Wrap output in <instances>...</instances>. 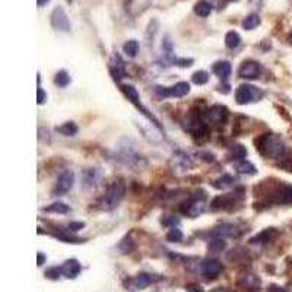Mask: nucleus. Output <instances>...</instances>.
Instances as JSON below:
<instances>
[{
    "mask_svg": "<svg viewBox=\"0 0 292 292\" xmlns=\"http://www.w3.org/2000/svg\"><path fill=\"white\" fill-rule=\"evenodd\" d=\"M256 148L260 151L261 155L273 158V159H280L286 154V146L282 142L280 137L275 135H264L256 140Z\"/></svg>",
    "mask_w": 292,
    "mask_h": 292,
    "instance_id": "1",
    "label": "nucleus"
},
{
    "mask_svg": "<svg viewBox=\"0 0 292 292\" xmlns=\"http://www.w3.org/2000/svg\"><path fill=\"white\" fill-rule=\"evenodd\" d=\"M123 197H124V187L120 183H113L108 187V190H107V193H105V196L103 199V203H101L103 206L101 207L104 210H107V212L114 210L120 205Z\"/></svg>",
    "mask_w": 292,
    "mask_h": 292,
    "instance_id": "2",
    "label": "nucleus"
},
{
    "mask_svg": "<svg viewBox=\"0 0 292 292\" xmlns=\"http://www.w3.org/2000/svg\"><path fill=\"white\" fill-rule=\"evenodd\" d=\"M206 209V194L203 191H197L194 196H191L184 206L181 207L183 213H186L190 218H197L200 216Z\"/></svg>",
    "mask_w": 292,
    "mask_h": 292,
    "instance_id": "3",
    "label": "nucleus"
},
{
    "mask_svg": "<svg viewBox=\"0 0 292 292\" xmlns=\"http://www.w3.org/2000/svg\"><path fill=\"white\" fill-rule=\"evenodd\" d=\"M263 97V92L260 89H257L253 85H240L235 91V100L240 105H245V104H251V103H257L260 101Z\"/></svg>",
    "mask_w": 292,
    "mask_h": 292,
    "instance_id": "4",
    "label": "nucleus"
},
{
    "mask_svg": "<svg viewBox=\"0 0 292 292\" xmlns=\"http://www.w3.org/2000/svg\"><path fill=\"white\" fill-rule=\"evenodd\" d=\"M158 279H159V277H158L156 275H152V273H139V275L130 277V279L126 282V288H127L129 291H133V292L142 291V289L148 288L151 283L156 282Z\"/></svg>",
    "mask_w": 292,
    "mask_h": 292,
    "instance_id": "5",
    "label": "nucleus"
},
{
    "mask_svg": "<svg viewBox=\"0 0 292 292\" xmlns=\"http://www.w3.org/2000/svg\"><path fill=\"white\" fill-rule=\"evenodd\" d=\"M73 184H75V174H73V171L72 170H65L57 177V181H56L53 193L57 194V196H63V194H66L73 187Z\"/></svg>",
    "mask_w": 292,
    "mask_h": 292,
    "instance_id": "6",
    "label": "nucleus"
},
{
    "mask_svg": "<svg viewBox=\"0 0 292 292\" xmlns=\"http://www.w3.org/2000/svg\"><path fill=\"white\" fill-rule=\"evenodd\" d=\"M269 202L275 205H292V186H280L270 196Z\"/></svg>",
    "mask_w": 292,
    "mask_h": 292,
    "instance_id": "7",
    "label": "nucleus"
},
{
    "mask_svg": "<svg viewBox=\"0 0 292 292\" xmlns=\"http://www.w3.org/2000/svg\"><path fill=\"white\" fill-rule=\"evenodd\" d=\"M52 25L56 31L60 33H69L70 31V22L66 15V12L62 8H56L52 14Z\"/></svg>",
    "mask_w": 292,
    "mask_h": 292,
    "instance_id": "8",
    "label": "nucleus"
},
{
    "mask_svg": "<svg viewBox=\"0 0 292 292\" xmlns=\"http://www.w3.org/2000/svg\"><path fill=\"white\" fill-rule=\"evenodd\" d=\"M228 117V110L223 105H213L205 113V120L206 123L212 124H222Z\"/></svg>",
    "mask_w": 292,
    "mask_h": 292,
    "instance_id": "9",
    "label": "nucleus"
},
{
    "mask_svg": "<svg viewBox=\"0 0 292 292\" xmlns=\"http://www.w3.org/2000/svg\"><path fill=\"white\" fill-rule=\"evenodd\" d=\"M260 65L257 62H253V60H247L241 65L240 70H238V75L240 78L242 79H248V81H253V79H257L258 75H260Z\"/></svg>",
    "mask_w": 292,
    "mask_h": 292,
    "instance_id": "10",
    "label": "nucleus"
},
{
    "mask_svg": "<svg viewBox=\"0 0 292 292\" xmlns=\"http://www.w3.org/2000/svg\"><path fill=\"white\" fill-rule=\"evenodd\" d=\"M121 92L126 95V98L132 103V104H135L139 110H142V113L145 114V116H148L149 119H152L155 123H156V126H158V121L151 116V114H148V111H146V108L140 104V101H139V94H137V91H136V88L135 86H132V85H121Z\"/></svg>",
    "mask_w": 292,
    "mask_h": 292,
    "instance_id": "11",
    "label": "nucleus"
},
{
    "mask_svg": "<svg viewBox=\"0 0 292 292\" xmlns=\"http://www.w3.org/2000/svg\"><path fill=\"white\" fill-rule=\"evenodd\" d=\"M222 269H223V266L218 260H205L200 264V272L206 277H216L222 272Z\"/></svg>",
    "mask_w": 292,
    "mask_h": 292,
    "instance_id": "12",
    "label": "nucleus"
},
{
    "mask_svg": "<svg viewBox=\"0 0 292 292\" xmlns=\"http://www.w3.org/2000/svg\"><path fill=\"white\" fill-rule=\"evenodd\" d=\"M213 235L221 237V238H226V237H237L240 235V228L234 223H221L218 226H215V229L212 231Z\"/></svg>",
    "mask_w": 292,
    "mask_h": 292,
    "instance_id": "13",
    "label": "nucleus"
},
{
    "mask_svg": "<svg viewBox=\"0 0 292 292\" xmlns=\"http://www.w3.org/2000/svg\"><path fill=\"white\" fill-rule=\"evenodd\" d=\"M81 263L76 260V258H70V260H66L65 264L62 266V272L63 275L68 277V279H75L79 273H81Z\"/></svg>",
    "mask_w": 292,
    "mask_h": 292,
    "instance_id": "14",
    "label": "nucleus"
},
{
    "mask_svg": "<svg viewBox=\"0 0 292 292\" xmlns=\"http://www.w3.org/2000/svg\"><path fill=\"white\" fill-rule=\"evenodd\" d=\"M235 203V199L231 196H218L210 203V210H225L232 207Z\"/></svg>",
    "mask_w": 292,
    "mask_h": 292,
    "instance_id": "15",
    "label": "nucleus"
},
{
    "mask_svg": "<svg viewBox=\"0 0 292 292\" xmlns=\"http://www.w3.org/2000/svg\"><path fill=\"white\" fill-rule=\"evenodd\" d=\"M212 70H213V73H215L218 78H221L222 81H226V79L229 78V75H231L232 68H231V63H229V62L222 60V62H216V63L213 65Z\"/></svg>",
    "mask_w": 292,
    "mask_h": 292,
    "instance_id": "16",
    "label": "nucleus"
},
{
    "mask_svg": "<svg viewBox=\"0 0 292 292\" xmlns=\"http://www.w3.org/2000/svg\"><path fill=\"white\" fill-rule=\"evenodd\" d=\"M277 235V231L275 228H266L264 231L258 232L257 235H254L251 238V244H267L269 241H272L275 237Z\"/></svg>",
    "mask_w": 292,
    "mask_h": 292,
    "instance_id": "17",
    "label": "nucleus"
},
{
    "mask_svg": "<svg viewBox=\"0 0 292 292\" xmlns=\"http://www.w3.org/2000/svg\"><path fill=\"white\" fill-rule=\"evenodd\" d=\"M189 92H190L189 82H178V84L172 85L171 88H168V97H174V98H183Z\"/></svg>",
    "mask_w": 292,
    "mask_h": 292,
    "instance_id": "18",
    "label": "nucleus"
},
{
    "mask_svg": "<svg viewBox=\"0 0 292 292\" xmlns=\"http://www.w3.org/2000/svg\"><path fill=\"white\" fill-rule=\"evenodd\" d=\"M111 73L114 76L116 81H120L124 78L126 72H124V63L119 56H114V60L111 62Z\"/></svg>",
    "mask_w": 292,
    "mask_h": 292,
    "instance_id": "19",
    "label": "nucleus"
},
{
    "mask_svg": "<svg viewBox=\"0 0 292 292\" xmlns=\"http://www.w3.org/2000/svg\"><path fill=\"white\" fill-rule=\"evenodd\" d=\"M228 156H229V159L234 161V162L242 161V159H245V156H247V149H245V146L237 143V145H234V146L229 149Z\"/></svg>",
    "mask_w": 292,
    "mask_h": 292,
    "instance_id": "20",
    "label": "nucleus"
},
{
    "mask_svg": "<svg viewBox=\"0 0 292 292\" xmlns=\"http://www.w3.org/2000/svg\"><path fill=\"white\" fill-rule=\"evenodd\" d=\"M234 183H235V178L232 175H229V174H225V175L216 178L215 181H212V186L215 189H218V190H226V189L232 187Z\"/></svg>",
    "mask_w": 292,
    "mask_h": 292,
    "instance_id": "21",
    "label": "nucleus"
},
{
    "mask_svg": "<svg viewBox=\"0 0 292 292\" xmlns=\"http://www.w3.org/2000/svg\"><path fill=\"white\" fill-rule=\"evenodd\" d=\"M234 167H235L237 172H240V174L253 175V174H256V172H257V168H256V167H254V165H253L250 161H245V159L235 162V164H234Z\"/></svg>",
    "mask_w": 292,
    "mask_h": 292,
    "instance_id": "22",
    "label": "nucleus"
},
{
    "mask_svg": "<svg viewBox=\"0 0 292 292\" xmlns=\"http://www.w3.org/2000/svg\"><path fill=\"white\" fill-rule=\"evenodd\" d=\"M44 212H49V213H57V215H65V213H69V206L63 202H54L52 203L50 206H46L43 207Z\"/></svg>",
    "mask_w": 292,
    "mask_h": 292,
    "instance_id": "23",
    "label": "nucleus"
},
{
    "mask_svg": "<svg viewBox=\"0 0 292 292\" xmlns=\"http://www.w3.org/2000/svg\"><path fill=\"white\" fill-rule=\"evenodd\" d=\"M244 288H248V289H258L260 288V279L253 275V273H247L242 276L241 282H240Z\"/></svg>",
    "mask_w": 292,
    "mask_h": 292,
    "instance_id": "24",
    "label": "nucleus"
},
{
    "mask_svg": "<svg viewBox=\"0 0 292 292\" xmlns=\"http://www.w3.org/2000/svg\"><path fill=\"white\" fill-rule=\"evenodd\" d=\"M189 130L191 132L193 136H202L206 133V124L203 120H199V119H193L190 121V126H189Z\"/></svg>",
    "mask_w": 292,
    "mask_h": 292,
    "instance_id": "25",
    "label": "nucleus"
},
{
    "mask_svg": "<svg viewBox=\"0 0 292 292\" xmlns=\"http://www.w3.org/2000/svg\"><path fill=\"white\" fill-rule=\"evenodd\" d=\"M123 52H124V54H126L127 57H130V59L136 57L137 53H139V43H137L136 40H129V41H126L124 46H123Z\"/></svg>",
    "mask_w": 292,
    "mask_h": 292,
    "instance_id": "26",
    "label": "nucleus"
},
{
    "mask_svg": "<svg viewBox=\"0 0 292 292\" xmlns=\"http://www.w3.org/2000/svg\"><path fill=\"white\" fill-rule=\"evenodd\" d=\"M240 44H241V37H240L238 33H235V31H229V33L225 35V46H226L228 49L234 50V49H237Z\"/></svg>",
    "mask_w": 292,
    "mask_h": 292,
    "instance_id": "27",
    "label": "nucleus"
},
{
    "mask_svg": "<svg viewBox=\"0 0 292 292\" xmlns=\"http://www.w3.org/2000/svg\"><path fill=\"white\" fill-rule=\"evenodd\" d=\"M98 180H100V172H98L97 170L91 168V170H88V171L85 172V186H86L88 189L95 187V186L98 184Z\"/></svg>",
    "mask_w": 292,
    "mask_h": 292,
    "instance_id": "28",
    "label": "nucleus"
},
{
    "mask_svg": "<svg viewBox=\"0 0 292 292\" xmlns=\"http://www.w3.org/2000/svg\"><path fill=\"white\" fill-rule=\"evenodd\" d=\"M212 9H213L212 5H210L209 2H205V0H202V2L196 3V6H194V12H196V15H199V17H202V18L209 17L210 12H212Z\"/></svg>",
    "mask_w": 292,
    "mask_h": 292,
    "instance_id": "29",
    "label": "nucleus"
},
{
    "mask_svg": "<svg viewBox=\"0 0 292 292\" xmlns=\"http://www.w3.org/2000/svg\"><path fill=\"white\" fill-rule=\"evenodd\" d=\"M56 132L63 136H73L78 133V126L72 121H68V123L62 124L60 127H56Z\"/></svg>",
    "mask_w": 292,
    "mask_h": 292,
    "instance_id": "30",
    "label": "nucleus"
},
{
    "mask_svg": "<svg viewBox=\"0 0 292 292\" xmlns=\"http://www.w3.org/2000/svg\"><path fill=\"white\" fill-rule=\"evenodd\" d=\"M258 25H260V18L256 14H251V15L245 17L244 21H242V28L247 30V31H251V30H254Z\"/></svg>",
    "mask_w": 292,
    "mask_h": 292,
    "instance_id": "31",
    "label": "nucleus"
},
{
    "mask_svg": "<svg viewBox=\"0 0 292 292\" xmlns=\"http://www.w3.org/2000/svg\"><path fill=\"white\" fill-rule=\"evenodd\" d=\"M225 248H226V241L221 237H216L209 242V251H212V253H221Z\"/></svg>",
    "mask_w": 292,
    "mask_h": 292,
    "instance_id": "32",
    "label": "nucleus"
},
{
    "mask_svg": "<svg viewBox=\"0 0 292 292\" xmlns=\"http://www.w3.org/2000/svg\"><path fill=\"white\" fill-rule=\"evenodd\" d=\"M54 82L60 88H66L70 84V76H69V73L66 70H60V72H57V75L54 78Z\"/></svg>",
    "mask_w": 292,
    "mask_h": 292,
    "instance_id": "33",
    "label": "nucleus"
},
{
    "mask_svg": "<svg viewBox=\"0 0 292 292\" xmlns=\"http://www.w3.org/2000/svg\"><path fill=\"white\" fill-rule=\"evenodd\" d=\"M191 81H193V84H196V85H205V84H207V81H209V75H207V72H205V70H197V72L193 73Z\"/></svg>",
    "mask_w": 292,
    "mask_h": 292,
    "instance_id": "34",
    "label": "nucleus"
},
{
    "mask_svg": "<svg viewBox=\"0 0 292 292\" xmlns=\"http://www.w3.org/2000/svg\"><path fill=\"white\" fill-rule=\"evenodd\" d=\"M167 240L170 242H180L183 240V232L178 228H171L170 232L167 234Z\"/></svg>",
    "mask_w": 292,
    "mask_h": 292,
    "instance_id": "35",
    "label": "nucleus"
},
{
    "mask_svg": "<svg viewBox=\"0 0 292 292\" xmlns=\"http://www.w3.org/2000/svg\"><path fill=\"white\" fill-rule=\"evenodd\" d=\"M60 275H63L62 267H50L46 270V277L52 279V280H57L60 277Z\"/></svg>",
    "mask_w": 292,
    "mask_h": 292,
    "instance_id": "36",
    "label": "nucleus"
},
{
    "mask_svg": "<svg viewBox=\"0 0 292 292\" xmlns=\"http://www.w3.org/2000/svg\"><path fill=\"white\" fill-rule=\"evenodd\" d=\"M120 248H121L123 253H130L135 248V244H133L132 238H124V241L120 244Z\"/></svg>",
    "mask_w": 292,
    "mask_h": 292,
    "instance_id": "37",
    "label": "nucleus"
},
{
    "mask_svg": "<svg viewBox=\"0 0 292 292\" xmlns=\"http://www.w3.org/2000/svg\"><path fill=\"white\" fill-rule=\"evenodd\" d=\"M46 101H47V94L44 92V89L41 86H38V89H37V103H38V105H43Z\"/></svg>",
    "mask_w": 292,
    "mask_h": 292,
    "instance_id": "38",
    "label": "nucleus"
},
{
    "mask_svg": "<svg viewBox=\"0 0 292 292\" xmlns=\"http://www.w3.org/2000/svg\"><path fill=\"white\" fill-rule=\"evenodd\" d=\"M178 219H175V218H171V216H165L164 219H162V223L165 225V226H170V228H175V225H178Z\"/></svg>",
    "mask_w": 292,
    "mask_h": 292,
    "instance_id": "39",
    "label": "nucleus"
},
{
    "mask_svg": "<svg viewBox=\"0 0 292 292\" xmlns=\"http://www.w3.org/2000/svg\"><path fill=\"white\" fill-rule=\"evenodd\" d=\"M186 291L187 292H205L203 286H200L199 283H187L186 285Z\"/></svg>",
    "mask_w": 292,
    "mask_h": 292,
    "instance_id": "40",
    "label": "nucleus"
},
{
    "mask_svg": "<svg viewBox=\"0 0 292 292\" xmlns=\"http://www.w3.org/2000/svg\"><path fill=\"white\" fill-rule=\"evenodd\" d=\"M193 63H194L193 59H177V62H175V65L180 68H190Z\"/></svg>",
    "mask_w": 292,
    "mask_h": 292,
    "instance_id": "41",
    "label": "nucleus"
},
{
    "mask_svg": "<svg viewBox=\"0 0 292 292\" xmlns=\"http://www.w3.org/2000/svg\"><path fill=\"white\" fill-rule=\"evenodd\" d=\"M84 228V222H70L69 223V229L70 231H79Z\"/></svg>",
    "mask_w": 292,
    "mask_h": 292,
    "instance_id": "42",
    "label": "nucleus"
},
{
    "mask_svg": "<svg viewBox=\"0 0 292 292\" xmlns=\"http://www.w3.org/2000/svg\"><path fill=\"white\" fill-rule=\"evenodd\" d=\"M44 261H46V256H44L43 253H38V254H37V264H38V266H43Z\"/></svg>",
    "mask_w": 292,
    "mask_h": 292,
    "instance_id": "43",
    "label": "nucleus"
},
{
    "mask_svg": "<svg viewBox=\"0 0 292 292\" xmlns=\"http://www.w3.org/2000/svg\"><path fill=\"white\" fill-rule=\"evenodd\" d=\"M50 0H37V3H38V6H44L46 3H49Z\"/></svg>",
    "mask_w": 292,
    "mask_h": 292,
    "instance_id": "44",
    "label": "nucleus"
},
{
    "mask_svg": "<svg viewBox=\"0 0 292 292\" xmlns=\"http://www.w3.org/2000/svg\"><path fill=\"white\" fill-rule=\"evenodd\" d=\"M286 167H288V171H291V172H292V161H289V164H288Z\"/></svg>",
    "mask_w": 292,
    "mask_h": 292,
    "instance_id": "45",
    "label": "nucleus"
},
{
    "mask_svg": "<svg viewBox=\"0 0 292 292\" xmlns=\"http://www.w3.org/2000/svg\"><path fill=\"white\" fill-rule=\"evenodd\" d=\"M288 41H289V43L292 44V33H291V34L288 35Z\"/></svg>",
    "mask_w": 292,
    "mask_h": 292,
    "instance_id": "46",
    "label": "nucleus"
},
{
    "mask_svg": "<svg viewBox=\"0 0 292 292\" xmlns=\"http://www.w3.org/2000/svg\"><path fill=\"white\" fill-rule=\"evenodd\" d=\"M228 2H238V0H228Z\"/></svg>",
    "mask_w": 292,
    "mask_h": 292,
    "instance_id": "47",
    "label": "nucleus"
},
{
    "mask_svg": "<svg viewBox=\"0 0 292 292\" xmlns=\"http://www.w3.org/2000/svg\"><path fill=\"white\" fill-rule=\"evenodd\" d=\"M68 2H69V3H70V2H73V0H68Z\"/></svg>",
    "mask_w": 292,
    "mask_h": 292,
    "instance_id": "48",
    "label": "nucleus"
}]
</instances>
